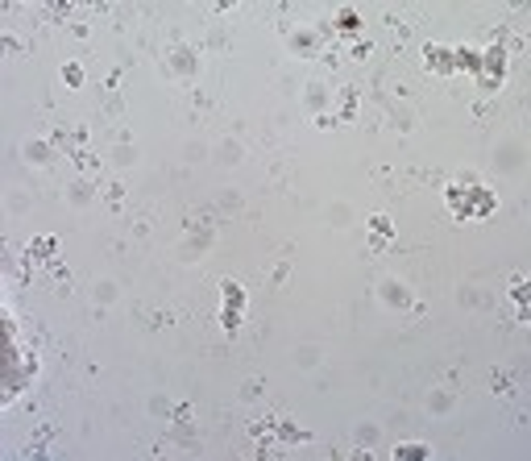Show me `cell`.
<instances>
[{"instance_id":"obj_1","label":"cell","mask_w":531,"mask_h":461,"mask_svg":"<svg viewBox=\"0 0 531 461\" xmlns=\"http://www.w3.org/2000/svg\"><path fill=\"white\" fill-rule=\"evenodd\" d=\"M448 208H452V212H457V216H465V221H469V216H490V212H494V195H490L486 187H452V191H448Z\"/></svg>"},{"instance_id":"obj_4","label":"cell","mask_w":531,"mask_h":461,"mask_svg":"<svg viewBox=\"0 0 531 461\" xmlns=\"http://www.w3.org/2000/svg\"><path fill=\"white\" fill-rule=\"evenodd\" d=\"M428 67H432V71H440V75H448V71H457L452 54H448L444 46H428Z\"/></svg>"},{"instance_id":"obj_5","label":"cell","mask_w":531,"mask_h":461,"mask_svg":"<svg viewBox=\"0 0 531 461\" xmlns=\"http://www.w3.org/2000/svg\"><path fill=\"white\" fill-rule=\"evenodd\" d=\"M395 457L398 461H424V457H432V449L428 445H398Z\"/></svg>"},{"instance_id":"obj_2","label":"cell","mask_w":531,"mask_h":461,"mask_svg":"<svg viewBox=\"0 0 531 461\" xmlns=\"http://www.w3.org/2000/svg\"><path fill=\"white\" fill-rule=\"evenodd\" d=\"M224 291V328H228V332H232V328H237V324H241V316H245V291H241V283H224L221 287Z\"/></svg>"},{"instance_id":"obj_6","label":"cell","mask_w":531,"mask_h":461,"mask_svg":"<svg viewBox=\"0 0 531 461\" xmlns=\"http://www.w3.org/2000/svg\"><path fill=\"white\" fill-rule=\"evenodd\" d=\"M452 63H457V67H465V71H478V67H482V58H478L473 50H457V54H452Z\"/></svg>"},{"instance_id":"obj_3","label":"cell","mask_w":531,"mask_h":461,"mask_svg":"<svg viewBox=\"0 0 531 461\" xmlns=\"http://www.w3.org/2000/svg\"><path fill=\"white\" fill-rule=\"evenodd\" d=\"M502 67H506V54L494 46L486 58H482V67H478V71H482V84H486V88H494V84L502 79Z\"/></svg>"},{"instance_id":"obj_7","label":"cell","mask_w":531,"mask_h":461,"mask_svg":"<svg viewBox=\"0 0 531 461\" xmlns=\"http://www.w3.org/2000/svg\"><path fill=\"white\" fill-rule=\"evenodd\" d=\"M341 25H345V30H357L361 21H357V13H341Z\"/></svg>"}]
</instances>
